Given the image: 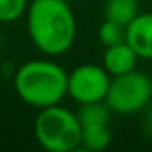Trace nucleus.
I'll list each match as a JSON object with an SVG mask.
<instances>
[{
  "label": "nucleus",
  "instance_id": "f8f14e48",
  "mask_svg": "<svg viewBox=\"0 0 152 152\" xmlns=\"http://www.w3.org/2000/svg\"><path fill=\"white\" fill-rule=\"evenodd\" d=\"M27 13V0H0V23H11Z\"/></svg>",
  "mask_w": 152,
  "mask_h": 152
},
{
  "label": "nucleus",
  "instance_id": "7ed1b4c3",
  "mask_svg": "<svg viewBox=\"0 0 152 152\" xmlns=\"http://www.w3.org/2000/svg\"><path fill=\"white\" fill-rule=\"evenodd\" d=\"M34 136L48 152H72L81 147L83 127L77 115L56 104L39 109L34 120Z\"/></svg>",
  "mask_w": 152,
  "mask_h": 152
},
{
  "label": "nucleus",
  "instance_id": "f257e3e1",
  "mask_svg": "<svg viewBox=\"0 0 152 152\" xmlns=\"http://www.w3.org/2000/svg\"><path fill=\"white\" fill-rule=\"evenodd\" d=\"M27 31L31 41L47 56L64 54L75 39V16L63 0H32L27 7Z\"/></svg>",
  "mask_w": 152,
  "mask_h": 152
},
{
  "label": "nucleus",
  "instance_id": "39448f33",
  "mask_svg": "<svg viewBox=\"0 0 152 152\" xmlns=\"http://www.w3.org/2000/svg\"><path fill=\"white\" fill-rule=\"evenodd\" d=\"M109 83L111 75L104 66L86 63L68 73V95L79 104L104 100Z\"/></svg>",
  "mask_w": 152,
  "mask_h": 152
},
{
  "label": "nucleus",
  "instance_id": "f03ea898",
  "mask_svg": "<svg viewBox=\"0 0 152 152\" xmlns=\"http://www.w3.org/2000/svg\"><path fill=\"white\" fill-rule=\"evenodd\" d=\"M15 90L16 95L32 107L43 109L56 106L68 95V73L54 61L32 59L18 68Z\"/></svg>",
  "mask_w": 152,
  "mask_h": 152
},
{
  "label": "nucleus",
  "instance_id": "423d86ee",
  "mask_svg": "<svg viewBox=\"0 0 152 152\" xmlns=\"http://www.w3.org/2000/svg\"><path fill=\"white\" fill-rule=\"evenodd\" d=\"M125 41L140 59H152V13H140L127 25Z\"/></svg>",
  "mask_w": 152,
  "mask_h": 152
},
{
  "label": "nucleus",
  "instance_id": "6e6552de",
  "mask_svg": "<svg viewBox=\"0 0 152 152\" xmlns=\"http://www.w3.org/2000/svg\"><path fill=\"white\" fill-rule=\"evenodd\" d=\"M140 15L138 0H107L104 6V16L120 25H129Z\"/></svg>",
  "mask_w": 152,
  "mask_h": 152
},
{
  "label": "nucleus",
  "instance_id": "20e7f679",
  "mask_svg": "<svg viewBox=\"0 0 152 152\" xmlns=\"http://www.w3.org/2000/svg\"><path fill=\"white\" fill-rule=\"evenodd\" d=\"M152 99V79L147 73L138 72L136 68L111 77L109 90L106 95V104L113 113L118 115H134L145 109Z\"/></svg>",
  "mask_w": 152,
  "mask_h": 152
},
{
  "label": "nucleus",
  "instance_id": "9d476101",
  "mask_svg": "<svg viewBox=\"0 0 152 152\" xmlns=\"http://www.w3.org/2000/svg\"><path fill=\"white\" fill-rule=\"evenodd\" d=\"M111 143V131L109 125L100 124V125H84L83 127V138H81V147L84 150L99 152L104 150Z\"/></svg>",
  "mask_w": 152,
  "mask_h": 152
},
{
  "label": "nucleus",
  "instance_id": "4468645a",
  "mask_svg": "<svg viewBox=\"0 0 152 152\" xmlns=\"http://www.w3.org/2000/svg\"><path fill=\"white\" fill-rule=\"evenodd\" d=\"M138 2H140V4H141V2H148V0H138Z\"/></svg>",
  "mask_w": 152,
  "mask_h": 152
},
{
  "label": "nucleus",
  "instance_id": "1a4fd4ad",
  "mask_svg": "<svg viewBox=\"0 0 152 152\" xmlns=\"http://www.w3.org/2000/svg\"><path fill=\"white\" fill-rule=\"evenodd\" d=\"M111 109L106 104V100H95V102H84L81 104L79 111L75 113L81 122V127L84 125H100L106 124L109 125V116H111Z\"/></svg>",
  "mask_w": 152,
  "mask_h": 152
},
{
  "label": "nucleus",
  "instance_id": "2eb2a0df",
  "mask_svg": "<svg viewBox=\"0 0 152 152\" xmlns=\"http://www.w3.org/2000/svg\"><path fill=\"white\" fill-rule=\"evenodd\" d=\"M63 2H68V4H70V2H72V0H63Z\"/></svg>",
  "mask_w": 152,
  "mask_h": 152
},
{
  "label": "nucleus",
  "instance_id": "0eeeda50",
  "mask_svg": "<svg viewBox=\"0 0 152 152\" xmlns=\"http://www.w3.org/2000/svg\"><path fill=\"white\" fill-rule=\"evenodd\" d=\"M138 59L140 57L131 48V45L127 41H124V43H118L113 47H106V52L102 57V66L107 70L111 77H115V75H122V73L134 70Z\"/></svg>",
  "mask_w": 152,
  "mask_h": 152
},
{
  "label": "nucleus",
  "instance_id": "9b49d317",
  "mask_svg": "<svg viewBox=\"0 0 152 152\" xmlns=\"http://www.w3.org/2000/svg\"><path fill=\"white\" fill-rule=\"evenodd\" d=\"M99 38L104 47H113V45L124 43L127 38V27L106 18L102 22V25L99 27Z\"/></svg>",
  "mask_w": 152,
  "mask_h": 152
},
{
  "label": "nucleus",
  "instance_id": "ddd939ff",
  "mask_svg": "<svg viewBox=\"0 0 152 152\" xmlns=\"http://www.w3.org/2000/svg\"><path fill=\"white\" fill-rule=\"evenodd\" d=\"M143 129H145V134L152 140V107L147 111L145 115V122H143Z\"/></svg>",
  "mask_w": 152,
  "mask_h": 152
}]
</instances>
